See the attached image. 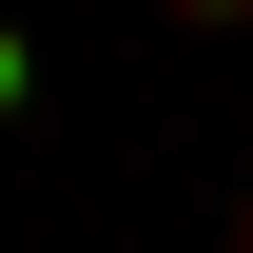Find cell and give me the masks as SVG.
Masks as SVG:
<instances>
[{
    "label": "cell",
    "mask_w": 253,
    "mask_h": 253,
    "mask_svg": "<svg viewBox=\"0 0 253 253\" xmlns=\"http://www.w3.org/2000/svg\"><path fill=\"white\" fill-rule=\"evenodd\" d=\"M234 253H253V195H234Z\"/></svg>",
    "instance_id": "obj_3"
},
{
    "label": "cell",
    "mask_w": 253,
    "mask_h": 253,
    "mask_svg": "<svg viewBox=\"0 0 253 253\" xmlns=\"http://www.w3.org/2000/svg\"><path fill=\"white\" fill-rule=\"evenodd\" d=\"M20 97H39V39H20V20H0V117H20Z\"/></svg>",
    "instance_id": "obj_1"
},
{
    "label": "cell",
    "mask_w": 253,
    "mask_h": 253,
    "mask_svg": "<svg viewBox=\"0 0 253 253\" xmlns=\"http://www.w3.org/2000/svg\"><path fill=\"white\" fill-rule=\"evenodd\" d=\"M175 20H253V0H175Z\"/></svg>",
    "instance_id": "obj_2"
}]
</instances>
